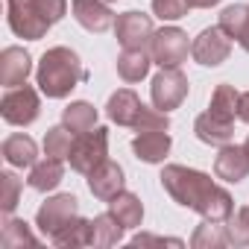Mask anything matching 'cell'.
Listing matches in <instances>:
<instances>
[{"mask_svg":"<svg viewBox=\"0 0 249 249\" xmlns=\"http://www.w3.org/2000/svg\"><path fill=\"white\" fill-rule=\"evenodd\" d=\"M123 231H126V226H123L111 211L106 214H97L91 220V234H94V246H114L123 240Z\"/></svg>","mask_w":249,"mask_h":249,"instance_id":"24","label":"cell"},{"mask_svg":"<svg viewBox=\"0 0 249 249\" xmlns=\"http://www.w3.org/2000/svg\"><path fill=\"white\" fill-rule=\"evenodd\" d=\"M30 73H33V56L24 47H6L0 53V82L6 88L24 85Z\"/></svg>","mask_w":249,"mask_h":249,"instance_id":"16","label":"cell"},{"mask_svg":"<svg viewBox=\"0 0 249 249\" xmlns=\"http://www.w3.org/2000/svg\"><path fill=\"white\" fill-rule=\"evenodd\" d=\"M62 179H65V164H62V159L47 156L44 161H36V164L30 167V179H27V185H30L33 191L47 194V191L59 188Z\"/></svg>","mask_w":249,"mask_h":249,"instance_id":"20","label":"cell"},{"mask_svg":"<svg viewBox=\"0 0 249 249\" xmlns=\"http://www.w3.org/2000/svg\"><path fill=\"white\" fill-rule=\"evenodd\" d=\"M21 191H24V182H21L15 173H9V170L0 173V208H3V214H6V217H12V211H15V205H18Z\"/></svg>","mask_w":249,"mask_h":249,"instance_id":"31","label":"cell"},{"mask_svg":"<svg viewBox=\"0 0 249 249\" xmlns=\"http://www.w3.org/2000/svg\"><path fill=\"white\" fill-rule=\"evenodd\" d=\"M150 65H153V56L150 50H123L117 56V76L123 82H141L147 73H150Z\"/></svg>","mask_w":249,"mask_h":249,"instance_id":"22","label":"cell"},{"mask_svg":"<svg viewBox=\"0 0 249 249\" xmlns=\"http://www.w3.org/2000/svg\"><path fill=\"white\" fill-rule=\"evenodd\" d=\"M0 153H3V159L12 164V167H33L38 161V144L24 135V132H15L3 141V147H0Z\"/></svg>","mask_w":249,"mask_h":249,"instance_id":"19","label":"cell"},{"mask_svg":"<svg viewBox=\"0 0 249 249\" xmlns=\"http://www.w3.org/2000/svg\"><path fill=\"white\" fill-rule=\"evenodd\" d=\"M214 173H217V179L231 182V185L243 182L249 176V153H246V147L226 144L214 159Z\"/></svg>","mask_w":249,"mask_h":249,"instance_id":"14","label":"cell"},{"mask_svg":"<svg viewBox=\"0 0 249 249\" xmlns=\"http://www.w3.org/2000/svg\"><path fill=\"white\" fill-rule=\"evenodd\" d=\"M123 182H126V179H123V167L117 161H108V159L88 173V191L100 202H111L123 191Z\"/></svg>","mask_w":249,"mask_h":249,"instance_id":"11","label":"cell"},{"mask_svg":"<svg viewBox=\"0 0 249 249\" xmlns=\"http://www.w3.org/2000/svg\"><path fill=\"white\" fill-rule=\"evenodd\" d=\"M147 243H159V246H161V243H167V246H182L179 237H159V234H144V231L132 237V246H147Z\"/></svg>","mask_w":249,"mask_h":249,"instance_id":"34","label":"cell"},{"mask_svg":"<svg viewBox=\"0 0 249 249\" xmlns=\"http://www.w3.org/2000/svg\"><path fill=\"white\" fill-rule=\"evenodd\" d=\"M231 53V38L220 30V27H205L194 41H191V56L202 65V68H217L229 59Z\"/></svg>","mask_w":249,"mask_h":249,"instance_id":"10","label":"cell"},{"mask_svg":"<svg viewBox=\"0 0 249 249\" xmlns=\"http://www.w3.org/2000/svg\"><path fill=\"white\" fill-rule=\"evenodd\" d=\"M188 3H191L194 9H211V6L220 3V0H188Z\"/></svg>","mask_w":249,"mask_h":249,"instance_id":"36","label":"cell"},{"mask_svg":"<svg viewBox=\"0 0 249 249\" xmlns=\"http://www.w3.org/2000/svg\"><path fill=\"white\" fill-rule=\"evenodd\" d=\"M0 240H3V246H6V249L24 246V243H30V246H36V243H38V237L33 234L30 223H24V220H15V217H6V223H3V234H0Z\"/></svg>","mask_w":249,"mask_h":249,"instance_id":"29","label":"cell"},{"mask_svg":"<svg viewBox=\"0 0 249 249\" xmlns=\"http://www.w3.org/2000/svg\"><path fill=\"white\" fill-rule=\"evenodd\" d=\"M6 21H9V30L27 41L44 38L47 30L53 27L41 0H6Z\"/></svg>","mask_w":249,"mask_h":249,"instance_id":"3","label":"cell"},{"mask_svg":"<svg viewBox=\"0 0 249 249\" xmlns=\"http://www.w3.org/2000/svg\"><path fill=\"white\" fill-rule=\"evenodd\" d=\"M0 114H3L6 123L12 126H33L41 114V97L33 85H15L6 88L3 100H0Z\"/></svg>","mask_w":249,"mask_h":249,"instance_id":"4","label":"cell"},{"mask_svg":"<svg viewBox=\"0 0 249 249\" xmlns=\"http://www.w3.org/2000/svg\"><path fill=\"white\" fill-rule=\"evenodd\" d=\"M237 117L249 126V91H243L240 94V103H237Z\"/></svg>","mask_w":249,"mask_h":249,"instance_id":"35","label":"cell"},{"mask_svg":"<svg viewBox=\"0 0 249 249\" xmlns=\"http://www.w3.org/2000/svg\"><path fill=\"white\" fill-rule=\"evenodd\" d=\"M85 79H88V71L82 59L76 56V50L71 47H50L36 68V82L41 94L50 100H65Z\"/></svg>","mask_w":249,"mask_h":249,"instance_id":"2","label":"cell"},{"mask_svg":"<svg viewBox=\"0 0 249 249\" xmlns=\"http://www.w3.org/2000/svg\"><path fill=\"white\" fill-rule=\"evenodd\" d=\"M108 211L126 226V229H138L141 223H144V202H141V196L138 194H132V191H120L111 202H108Z\"/></svg>","mask_w":249,"mask_h":249,"instance_id":"21","label":"cell"},{"mask_svg":"<svg viewBox=\"0 0 249 249\" xmlns=\"http://www.w3.org/2000/svg\"><path fill=\"white\" fill-rule=\"evenodd\" d=\"M108 156V129L106 126H94L91 132H82L73 138V147H71V170L76 173H91L97 164H103Z\"/></svg>","mask_w":249,"mask_h":249,"instance_id":"5","label":"cell"},{"mask_svg":"<svg viewBox=\"0 0 249 249\" xmlns=\"http://www.w3.org/2000/svg\"><path fill=\"white\" fill-rule=\"evenodd\" d=\"M188 76L179 71V68H161L156 76H153V85H150V97H153V106L161 108V111H173L185 103L188 97Z\"/></svg>","mask_w":249,"mask_h":249,"instance_id":"8","label":"cell"},{"mask_svg":"<svg viewBox=\"0 0 249 249\" xmlns=\"http://www.w3.org/2000/svg\"><path fill=\"white\" fill-rule=\"evenodd\" d=\"M161 188L167 191V196L182 205L196 211L202 220H217L226 223L234 211V199L226 188L214 185L211 176H205L202 170L194 167H182V164H167L161 170Z\"/></svg>","mask_w":249,"mask_h":249,"instance_id":"1","label":"cell"},{"mask_svg":"<svg viewBox=\"0 0 249 249\" xmlns=\"http://www.w3.org/2000/svg\"><path fill=\"white\" fill-rule=\"evenodd\" d=\"M132 129H135V132H147V129H170V117H167V111H161V108H156V106H153V108L144 106Z\"/></svg>","mask_w":249,"mask_h":249,"instance_id":"32","label":"cell"},{"mask_svg":"<svg viewBox=\"0 0 249 249\" xmlns=\"http://www.w3.org/2000/svg\"><path fill=\"white\" fill-rule=\"evenodd\" d=\"M76 217H79V199L73 194H56L47 202H41V208L36 211V226L47 240H53Z\"/></svg>","mask_w":249,"mask_h":249,"instance_id":"6","label":"cell"},{"mask_svg":"<svg viewBox=\"0 0 249 249\" xmlns=\"http://www.w3.org/2000/svg\"><path fill=\"white\" fill-rule=\"evenodd\" d=\"M50 243L56 246H65V249H76V246H91L94 243V234H91V220L85 217H76L68 229H62Z\"/></svg>","mask_w":249,"mask_h":249,"instance_id":"26","label":"cell"},{"mask_svg":"<svg viewBox=\"0 0 249 249\" xmlns=\"http://www.w3.org/2000/svg\"><path fill=\"white\" fill-rule=\"evenodd\" d=\"M191 53V44H188V33H182L179 27H164L153 36V44H150V56L156 65L161 68H179Z\"/></svg>","mask_w":249,"mask_h":249,"instance_id":"9","label":"cell"},{"mask_svg":"<svg viewBox=\"0 0 249 249\" xmlns=\"http://www.w3.org/2000/svg\"><path fill=\"white\" fill-rule=\"evenodd\" d=\"M191 9L188 0H153V15L161 21H179Z\"/></svg>","mask_w":249,"mask_h":249,"instance_id":"33","label":"cell"},{"mask_svg":"<svg viewBox=\"0 0 249 249\" xmlns=\"http://www.w3.org/2000/svg\"><path fill=\"white\" fill-rule=\"evenodd\" d=\"M237 103H240V91H237L234 85L223 82V85H217V88H214L211 103H208V111H211V114H217L220 120L234 123V117H237Z\"/></svg>","mask_w":249,"mask_h":249,"instance_id":"25","label":"cell"},{"mask_svg":"<svg viewBox=\"0 0 249 249\" xmlns=\"http://www.w3.org/2000/svg\"><path fill=\"white\" fill-rule=\"evenodd\" d=\"M62 123H65L73 135L91 132V129L97 126V108H94L88 100H76V103H71V106L62 111Z\"/></svg>","mask_w":249,"mask_h":249,"instance_id":"23","label":"cell"},{"mask_svg":"<svg viewBox=\"0 0 249 249\" xmlns=\"http://www.w3.org/2000/svg\"><path fill=\"white\" fill-rule=\"evenodd\" d=\"M73 132L59 123V126H50L47 135H44V156H53V159H68L71 156V147H73Z\"/></svg>","mask_w":249,"mask_h":249,"instance_id":"28","label":"cell"},{"mask_svg":"<svg viewBox=\"0 0 249 249\" xmlns=\"http://www.w3.org/2000/svg\"><path fill=\"white\" fill-rule=\"evenodd\" d=\"M191 246L194 249H220V246H229L226 226L217 223V220H205L202 226H196V231L191 237Z\"/></svg>","mask_w":249,"mask_h":249,"instance_id":"27","label":"cell"},{"mask_svg":"<svg viewBox=\"0 0 249 249\" xmlns=\"http://www.w3.org/2000/svg\"><path fill=\"white\" fill-rule=\"evenodd\" d=\"M153 36H156L153 18L144 15V12H138V9L123 12L114 21V38L120 41L123 50H150Z\"/></svg>","mask_w":249,"mask_h":249,"instance_id":"7","label":"cell"},{"mask_svg":"<svg viewBox=\"0 0 249 249\" xmlns=\"http://www.w3.org/2000/svg\"><path fill=\"white\" fill-rule=\"evenodd\" d=\"M141 108H144V103L132 88H117L106 103V114H108L111 123H117V126H135Z\"/></svg>","mask_w":249,"mask_h":249,"instance_id":"15","label":"cell"},{"mask_svg":"<svg viewBox=\"0 0 249 249\" xmlns=\"http://www.w3.org/2000/svg\"><path fill=\"white\" fill-rule=\"evenodd\" d=\"M229 38H234L246 53H249V6L246 3H231L220 12V24H217Z\"/></svg>","mask_w":249,"mask_h":249,"instance_id":"18","label":"cell"},{"mask_svg":"<svg viewBox=\"0 0 249 249\" xmlns=\"http://www.w3.org/2000/svg\"><path fill=\"white\" fill-rule=\"evenodd\" d=\"M103 3H114V0H103Z\"/></svg>","mask_w":249,"mask_h":249,"instance_id":"38","label":"cell"},{"mask_svg":"<svg viewBox=\"0 0 249 249\" xmlns=\"http://www.w3.org/2000/svg\"><path fill=\"white\" fill-rule=\"evenodd\" d=\"M226 234H229V246H249V202L231 211V217L226 220Z\"/></svg>","mask_w":249,"mask_h":249,"instance_id":"30","label":"cell"},{"mask_svg":"<svg viewBox=\"0 0 249 249\" xmlns=\"http://www.w3.org/2000/svg\"><path fill=\"white\" fill-rule=\"evenodd\" d=\"M170 147H173V138L167 135V129H147L132 138V153L144 164H161Z\"/></svg>","mask_w":249,"mask_h":249,"instance_id":"13","label":"cell"},{"mask_svg":"<svg viewBox=\"0 0 249 249\" xmlns=\"http://www.w3.org/2000/svg\"><path fill=\"white\" fill-rule=\"evenodd\" d=\"M194 132H196V138H199L202 144H208V147H226V144L234 138V123L220 120V117L211 114V111H202V114L194 120Z\"/></svg>","mask_w":249,"mask_h":249,"instance_id":"17","label":"cell"},{"mask_svg":"<svg viewBox=\"0 0 249 249\" xmlns=\"http://www.w3.org/2000/svg\"><path fill=\"white\" fill-rule=\"evenodd\" d=\"M243 147H246V153H249V138H246V144H243Z\"/></svg>","mask_w":249,"mask_h":249,"instance_id":"37","label":"cell"},{"mask_svg":"<svg viewBox=\"0 0 249 249\" xmlns=\"http://www.w3.org/2000/svg\"><path fill=\"white\" fill-rule=\"evenodd\" d=\"M71 12H73V21L88 33H106L117 21L108 3H103V0H73Z\"/></svg>","mask_w":249,"mask_h":249,"instance_id":"12","label":"cell"}]
</instances>
